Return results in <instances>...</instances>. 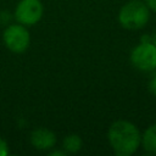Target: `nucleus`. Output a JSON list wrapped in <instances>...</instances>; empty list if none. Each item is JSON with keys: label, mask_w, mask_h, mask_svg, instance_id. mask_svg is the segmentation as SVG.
<instances>
[{"label": "nucleus", "mask_w": 156, "mask_h": 156, "mask_svg": "<svg viewBox=\"0 0 156 156\" xmlns=\"http://www.w3.org/2000/svg\"><path fill=\"white\" fill-rule=\"evenodd\" d=\"M130 61L139 71L149 72L156 68V45L151 41L140 43L130 54Z\"/></svg>", "instance_id": "obj_4"}, {"label": "nucleus", "mask_w": 156, "mask_h": 156, "mask_svg": "<svg viewBox=\"0 0 156 156\" xmlns=\"http://www.w3.org/2000/svg\"><path fill=\"white\" fill-rule=\"evenodd\" d=\"M62 145H63V149L66 152L74 154L82 149V139L77 134H69V135L65 136Z\"/></svg>", "instance_id": "obj_8"}, {"label": "nucleus", "mask_w": 156, "mask_h": 156, "mask_svg": "<svg viewBox=\"0 0 156 156\" xmlns=\"http://www.w3.org/2000/svg\"><path fill=\"white\" fill-rule=\"evenodd\" d=\"M6 155H7V144L2 138H0V156H6Z\"/></svg>", "instance_id": "obj_9"}, {"label": "nucleus", "mask_w": 156, "mask_h": 156, "mask_svg": "<svg viewBox=\"0 0 156 156\" xmlns=\"http://www.w3.org/2000/svg\"><path fill=\"white\" fill-rule=\"evenodd\" d=\"M141 144L146 152L156 154V124L150 126L141 136Z\"/></svg>", "instance_id": "obj_7"}, {"label": "nucleus", "mask_w": 156, "mask_h": 156, "mask_svg": "<svg viewBox=\"0 0 156 156\" xmlns=\"http://www.w3.org/2000/svg\"><path fill=\"white\" fill-rule=\"evenodd\" d=\"M2 39L6 48L10 51L21 54L26 51L27 48L29 46L30 35L23 24H10L4 30Z\"/></svg>", "instance_id": "obj_3"}, {"label": "nucleus", "mask_w": 156, "mask_h": 156, "mask_svg": "<svg viewBox=\"0 0 156 156\" xmlns=\"http://www.w3.org/2000/svg\"><path fill=\"white\" fill-rule=\"evenodd\" d=\"M149 89H150V91H151L154 95H156V76L150 80V83H149Z\"/></svg>", "instance_id": "obj_10"}, {"label": "nucleus", "mask_w": 156, "mask_h": 156, "mask_svg": "<svg viewBox=\"0 0 156 156\" xmlns=\"http://www.w3.org/2000/svg\"><path fill=\"white\" fill-rule=\"evenodd\" d=\"M44 7L40 0H21L15 10V18L23 26H33L40 21Z\"/></svg>", "instance_id": "obj_5"}, {"label": "nucleus", "mask_w": 156, "mask_h": 156, "mask_svg": "<svg viewBox=\"0 0 156 156\" xmlns=\"http://www.w3.org/2000/svg\"><path fill=\"white\" fill-rule=\"evenodd\" d=\"M30 143L38 150H49L55 145L56 136L46 128H37L30 133Z\"/></svg>", "instance_id": "obj_6"}, {"label": "nucleus", "mask_w": 156, "mask_h": 156, "mask_svg": "<svg viewBox=\"0 0 156 156\" xmlns=\"http://www.w3.org/2000/svg\"><path fill=\"white\" fill-rule=\"evenodd\" d=\"M145 4L150 10L156 12V0H145Z\"/></svg>", "instance_id": "obj_11"}, {"label": "nucleus", "mask_w": 156, "mask_h": 156, "mask_svg": "<svg viewBox=\"0 0 156 156\" xmlns=\"http://www.w3.org/2000/svg\"><path fill=\"white\" fill-rule=\"evenodd\" d=\"M152 44L156 45V33H155V35H154V38H152Z\"/></svg>", "instance_id": "obj_12"}, {"label": "nucleus", "mask_w": 156, "mask_h": 156, "mask_svg": "<svg viewBox=\"0 0 156 156\" xmlns=\"http://www.w3.org/2000/svg\"><path fill=\"white\" fill-rule=\"evenodd\" d=\"M108 143L117 156H129L136 151L141 143L138 128L128 121L113 122L107 132Z\"/></svg>", "instance_id": "obj_1"}, {"label": "nucleus", "mask_w": 156, "mask_h": 156, "mask_svg": "<svg viewBox=\"0 0 156 156\" xmlns=\"http://www.w3.org/2000/svg\"><path fill=\"white\" fill-rule=\"evenodd\" d=\"M150 16V9L146 6L145 2L139 0H132L127 2L118 13V21L121 26L129 30H136L143 28Z\"/></svg>", "instance_id": "obj_2"}]
</instances>
